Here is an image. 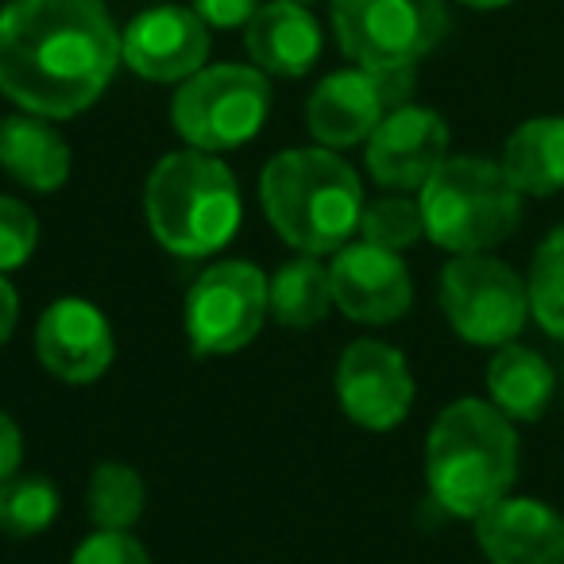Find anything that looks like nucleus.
<instances>
[{
	"mask_svg": "<svg viewBox=\"0 0 564 564\" xmlns=\"http://www.w3.org/2000/svg\"><path fill=\"white\" fill-rule=\"evenodd\" d=\"M271 112V82L259 66H202L174 94V132L197 151H232L256 140Z\"/></svg>",
	"mask_w": 564,
	"mask_h": 564,
	"instance_id": "423d86ee",
	"label": "nucleus"
},
{
	"mask_svg": "<svg viewBox=\"0 0 564 564\" xmlns=\"http://www.w3.org/2000/svg\"><path fill=\"white\" fill-rule=\"evenodd\" d=\"M259 202L282 240L302 256H333L360 228V174L333 148H291L259 178Z\"/></svg>",
	"mask_w": 564,
	"mask_h": 564,
	"instance_id": "7ed1b4c3",
	"label": "nucleus"
},
{
	"mask_svg": "<svg viewBox=\"0 0 564 564\" xmlns=\"http://www.w3.org/2000/svg\"><path fill=\"white\" fill-rule=\"evenodd\" d=\"M267 302H271V317L282 329H314L333 310L329 267H322L314 256L282 263L267 282Z\"/></svg>",
	"mask_w": 564,
	"mask_h": 564,
	"instance_id": "412c9836",
	"label": "nucleus"
},
{
	"mask_svg": "<svg viewBox=\"0 0 564 564\" xmlns=\"http://www.w3.org/2000/svg\"><path fill=\"white\" fill-rule=\"evenodd\" d=\"M441 310L460 340L502 348L530 322V291L522 274L491 251H468L453 256L441 271Z\"/></svg>",
	"mask_w": 564,
	"mask_h": 564,
	"instance_id": "0eeeda50",
	"label": "nucleus"
},
{
	"mask_svg": "<svg viewBox=\"0 0 564 564\" xmlns=\"http://www.w3.org/2000/svg\"><path fill=\"white\" fill-rule=\"evenodd\" d=\"M476 545L491 564H564V514L541 499L507 495L476 518Z\"/></svg>",
	"mask_w": 564,
	"mask_h": 564,
	"instance_id": "dca6fc26",
	"label": "nucleus"
},
{
	"mask_svg": "<svg viewBox=\"0 0 564 564\" xmlns=\"http://www.w3.org/2000/svg\"><path fill=\"white\" fill-rule=\"evenodd\" d=\"M502 171L522 197H553L564 189V117L522 120L507 135Z\"/></svg>",
	"mask_w": 564,
	"mask_h": 564,
	"instance_id": "6ab92c4d",
	"label": "nucleus"
},
{
	"mask_svg": "<svg viewBox=\"0 0 564 564\" xmlns=\"http://www.w3.org/2000/svg\"><path fill=\"white\" fill-rule=\"evenodd\" d=\"M143 213L166 251L202 259L225 248L240 228V186L213 151H171L151 171Z\"/></svg>",
	"mask_w": 564,
	"mask_h": 564,
	"instance_id": "20e7f679",
	"label": "nucleus"
},
{
	"mask_svg": "<svg viewBox=\"0 0 564 564\" xmlns=\"http://www.w3.org/2000/svg\"><path fill=\"white\" fill-rule=\"evenodd\" d=\"M299 4H310V0H299Z\"/></svg>",
	"mask_w": 564,
	"mask_h": 564,
	"instance_id": "2f4dec72",
	"label": "nucleus"
},
{
	"mask_svg": "<svg viewBox=\"0 0 564 564\" xmlns=\"http://www.w3.org/2000/svg\"><path fill=\"white\" fill-rule=\"evenodd\" d=\"M256 66L274 78H302L322 55V28L299 0H271L243 28Z\"/></svg>",
	"mask_w": 564,
	"mask_h": 564,
	"instance_id": "f3484780",
	"label": "nucleus"
},
{
	"mask_svg": "<svg viewBox=\"0 0 564 564\" xmlns=\"http://www.w3.org/2000/svg\"><path fill=\"white\" fill-rule=\"evenodd\" d=\"M337 43L356 66H417L448 32L445 0H333Z\"/></svg>",
	"mask_w": 564,
	"mask_h": 564,
	"instance_id": "6e6552de",
	"label": "nucleus"
},
{
	"mask_svg": "<svg viewBox=\"0 0 564 564\" xmlns=\"http://www.w3.org/2000/svg\"><path fill=\"white\" fill-rule=\"evenodd\" d=\"M414 94V66L402 70H337L310 94L306 124L322 148H356L368 143L371 132L383 124L387 112L410 105Z\"/></svg>",
	"mask_w": 564,
	"mask_h": 564,
	"instance_id": "9d476101",
	"label": "nucleus"
},
{
	"mask_svg": "<svg viewBox=\"0 0 564 564\" xmlns=\"http://www.w3.org/2000/svg\"><path fill=\"white\" fill-rule=\"evenodd\" d=\"M143 502H148V487L132 464H97L86 487V514L97 530H132L143 514Z\"/></svg>",
	"mask_w": 564,
	"mask_h": 564,
	"instance_id": "4be33fe9",
	"label": "nucleus"
},
{
	"mask_svg": "<svg viewBox=\"0 0 564 564\" xmlns=\"http://www.w3.org/2000/svg\"><path fill=\"white\" fill-rule=\"evenodd\" d=\"M70 143L51 128L47 117L17 112L0 120V166L35 194H55L70 178Z\"/></svg>",
	"mask_w": 564,
	"mask_h": 564,
	"instance_id": "a211bd4d",
	"label": "nucleus"
},
{
	"mask_svg": "<svg viewBox=\"0 0 564 564\" xmlns=\"http://www.w3.org/2000/svg\"><path fill=\"white\" fill-rule=\"evenodd\" d=\"M553 391L556 376L541 352L518 340L495 348L487 364V394H491V406L502 410L510 422H538L553 402Z\"/></svg>",
	"mask_w": 564,
	"mask_h": 564,
	"instance_id": "aec40b11",
	"label": "nucleus"
},
{
	"mask_svg": "<svg viewBox=\"0 0 564 564\" xmlns=\"http://www.w3.org/2000/svg\"><path fill=\"white\" fill-rule=\"evenodd\" d=\"M518 476V433L502 410L484 399H456L425 437V479L441 510L476 522L507 499Z\"/></svg>",
	"mask_w": 564,
	"mask_h": 564,
	"instance_id": "f03ea898",
	"label": "nucleus"
},
{
	"mask_svg": "<svg viewBox=\"0 0 564 564\" xmlns=\"http://www.w3.org/2000/svg\"><path fill=\"white\" fill-rule=\"evenodd\" d=\"M17 317H20V299L12 291V282L0 274V348L9 345V337L17 333Z\"/></svg>",
	"mask_w": 564,
	"mask_h": 564,
	"instance_id": "c756f323",
	"label": "nucleus"
},
{
	"mask_svg": "<svg viewBox=\"0 0 564 564\" xmlns=\"http://www.w3.org/2000/svg\"><path fill=\"white\" fill-rule=\"evenodd\" d=\"M120 63V32L101 0H9L0 9V94L24 112L78 117Z\"/></svg>",
	"mask_w": 564,
	"mask_h": 564,
	"instance_id": "f257e3e1",
	"label": "nucleus"
},
{
	"mask_svg": "<svg viewBox=\"0 0 564 564\" xmlns=\"http://www.w3.org/2000/svg\"><path fill=\"white\" fill-rule=\"evenodd\" d=\"M194 12L209 28H248L259 12V0H194Z\"/></svg>",
	"mask_w": 564,
	"mask_h": 564,
	"instance_id": "cd10ccee",
	"label": "nucleus"
},
{
	"mask_svg": "<svg viewBox=\"0 0 564 564\" xmlns=\"http://www.w3.org/2000/svg\"><path fill=\"white\" fill-rule=\"evenodd\" d=\"M120 58L148 82H186L209 58V24L174 4L140 12L120 35Z\"/></svg>",
	"mask_w": 564,
	"mask_h": 564,
	"instance_id": "2eb2a0df",
	"label": "nucleus"
},
{
	"mask_svg": "<svg viewBox=\"0 0 564 564\" xmlns=\"http://www.w3.org/2000/svg\"><path fill=\"white\" fill-rule=\"evenodd\" d=\"M425 236L453 256L491 251L522 225V194L502 163L484 155H448L417 189Z\"/></svg>",
	"mask_w": 564,
	"mask_h": 564,
	"instance_id": "39448f33",
	"label": "nucleus"
},
{
	"mask_svg": "<svg viewBox=\"0 0 564 564\" xmlns=\"http://www.w3.org/2000/svg\"><path fill=\"white\" fill-rule=\"evenodd\" d=\"M360 240L376 243V248H391L402 251L410 243H417L425 236V220H422V205L414 197H376V202L364 205L360 213Z\"/></svg>",
	"mask_w": 564,
	"mask_h": 564,
	"instance_id": "393cba45",
	"label": "nucleus"
},
{
	"mask_svg": "<svg viewBox=\"0 0 564 564\" xmlns=\"http://www.w3.org/2000/svg\"><path fill=\"white\" fill-rule=\"evenodd\" d=\"M20 464H24V433L0 410V484H9L12 476H20Z\"/></svg>",
	"mask_w": 564,
	"mask_h": 564,
	"instance_id": "c85d7f7f",
	"label": "nucleus"
},
{
	"mask_svg": "<svg viewBox=\"0 0 564 564\" xmlns=\"http://www.w3.org/2000/svg\"><path fill=\"white\" fill-rule=\"evenodd\" d=\"M267 282L271 279L248 259H225L197 274L182 310L189 348L197 356H232L251 345L271 314Z\"/></svg>",
	"mask_w": 564,
	"mask_h": 564,
	"instance_id": "1a4fd4ad",
	"label": "nucleus"
},
{
	"mask_svg": "<svg viewBox=\"0 0 564 564\" xmlns=\"http://www.w3.org/2000/svg\"><path fill=\"white\" fill-rule=\"evenodd\" d=\"M337 399L360 430L387 433L406 422L414 406V376L399 348L356 340L337 364Z\"/></svg>",
	"mask_w": 564,
	"mask_h": 564,
	"instance_id": "f8f14e48",
	"label": "nucleus"
},
{
	"mask_svg": "<svg viewBox=\"0 0 564 564\" xmlns=\"http://www.w3.org/2000/svg\"><path fill=\"white\" fill-rule=\"evenodd\" d=\"M333 306L360 325H391L414 306V279L399 251L368 240L345 243L329 263Z\"/></svg>",
	"mask_w": 564,
	"mask_h": 564,
	"instance_id": "9b49d317",
	"label": "nucleus"
},
{
	"mask_svg": "<svg viewBox=\"0 0 564 564\" xmlns=\"http://www.w3.org/2000/svg\"><path fill=\"white\" fill-rule=\"evenodd\" d=\"M460 4H468V9H507L510 0H460Z\"/></svg>",
	"mask_w": 564,
	"mask_h": 564,
	"instance_id": "7c9ffc66",
	"label": "nucleus"
},
{
	"mask_svg": "<svg viewBox=\"0 0 564 564\" xmlns=\"http://www.w3.org/2000/svg\"><path fill=\"white\" fill-rule=\"evenodd\" d=\"M70 564H151V556L128 530H97L74 549Z\"/></svg>",
	"mask_w": 564,
	"mask_h": 564,
	"instance_id": "bb28decb",
	"label": "nucleus"
},
{
	"mask_svg": "<svg viewBox=\"0 0 564 564\" xmlns=\"http://www.w3.org/2000/svg\"><path fill=\"white\" fill-rule=\"evenodd\" d=\"M35 352L55 379L70 387H86L112 368L117 337H112L109 317L94 302L58 299L43 310L40 325H35Z\"/></svg>",
	"mask_w": 564,
	"mask_h": 564,
	"instance_id": "ddd939ff",
	"label": "nucleus"
},
{
	"mask_svg": "<svg viewBox=\"0 0 564 564\" xmlns=\"http://www.w3.org/2000/svg\"><path fill=\"white\" fill-rule=\"evenodd\" d=\"M58 507H63V499L47 476L20 471L9 484H0V530L9 538H35V533L51 530Z\"/></svg>",
	"mask_w": 564,
	"mask_h": 564,
	"instance_id": "5701e85b",
	"label": "nucleus"
},
{
	"mask_svg": "<svg viewBox=\"0 0 564 564\" xmlns=\"http://www.w3.org/2000/svg\"><path fill=\"white\" fill-rule=\"evenodd\" d=\"M525 291H530V317L549 333L564 340V225L553 228L533 251L530 274H525Z\"/></svg>",
	"mask_w": 564,
	"mask_h": 564,
	"instance_id": "b1692460",
	"label": "nucleus"
},
{
	"mask_svg": "<svg viewBox=\"0 0 564 564\" xmlns=\"http://www.w3.org/2000/svg\"><path fill=\"white\" fill-rule=\"evenodd\" d=\"M40 243V220L20 197L0 194V274L17 271L35 256Z\"/></svg>",
	"mask_w": 564,
	"mask_h": 564,
	"instance_id": "a878e982",
	"label": "nucleus"
},
{
	"mask_svg": "<svg viewBox=\"0 0 564 564\" xmlns=\"http://www.w3.org/2000/svg\"><path fill=\"white\" fill-rule=\"evenodd\" d=\"M368 174L387 189H422L448 159V124L441 112L402 105L387 112L368 140Z\"/></svg>",
	"mask_w": 564,
	"mask_h": 564,
	"instance_id": "4468645a",
	"label": "nucleus"
}]
</instances>
